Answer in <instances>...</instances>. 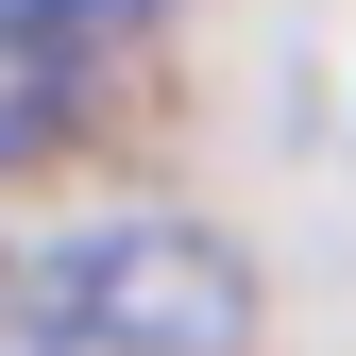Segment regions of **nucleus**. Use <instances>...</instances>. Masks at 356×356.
I'll return each instance as SVG.
<instances>
[{
    "mask_svg": "<svg viewBox=\"0 0 356 356\" xmlns=\"http://www.w3.org/2000/svg\"><path fill=\"white\" fill-rule=\"evenodd\" d=\"M34 323L68 356H254V254L220 220H85L34 254Z\"/></svg>",
    "mask_w": 356,
    "mask_h": 356,
    "instance_id": "obj_1",
    "label": "nucleus"
},
{
    "mask_svg": "<svg viewBox=\"0 0 356 356\" xmlns=\"http://www.w3.org/2000/svg\"><path fill=\"white\" fill-rule=\"evenodd\" d=\"M85 85H102V34L51 17V0H0V170L85 136Z\"/></svg>",
    "mask_w": 356,
    "mask_h": 356,
    "instance_id": "obj_2",
    "label": "nucleus"
},
{
    "mask_svg": "<svg viewBox=\"0 0 356 356\" xmlns=\"http://www.w3.org/2000/svg\"><path fill=\"white\" fill-rule=\"evenodd\" d=\"M51 17H85V34H119V17H153V0H51Z\"/></svg>",
    "mask_w": 356,
    "mask_h": 356,
    "instance_id": "obj_3",
    "label": "nucleus"
}]
</instances>
